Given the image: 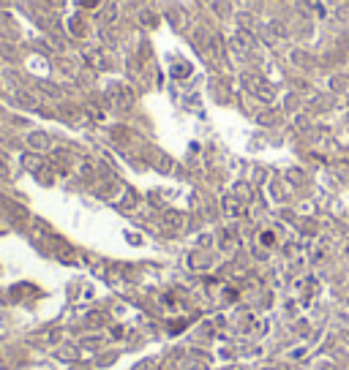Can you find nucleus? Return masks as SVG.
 I'll return each mask as SVG.
<instances>
[{"instance_id": "1a4fd4ad", "label": "nucleus", "mask_w": 349, "mask_h": 370, "mask_svg": "<svg viewBox=\"0 0 349 370\" xmlns=\"http://www.w3.org/2000/svg\"><path fill=\"white\" fill-rule=\"evenodd\" d=\"M98 6H101V0H82V8H95L98 11Z\"/></svg>"}, {"instance_id": "6e6552de", "label": "nucleus", "mask_w": 349, "mask_h": 370, "mask_svg": "<svg viewBox=\"0 0 349 370\" xmlns=\"http://www.w3.org/2000/svg\"><path fill=\"white\" fill-rule=\"evenodd\" d=\"M22 164H25V169L36 171V169H41V164H44V161L38 158V155H25V161H22Z\"/></svg>"}, {"instance_id": "423d86ee", "label": "nucleus", "mask_w": 349, "mask_h": 370, "mask_svg": "<svg viewBox=\"0 0 349 370\" xmlns=\"http://www.w3.org/2000/svg\"><path fill=\"white\" fill-rule=\"evenodd\" d=\"M235 41H240L243 44V47H256V38H254V35H251L249 33V30H237V33H235Z\"/></svg>"}, {"instance_id": "39448f33", "label": "nucleus", "mask_w": 349, "mask_h": 370, "mask_svg": "<svg viewBox=\"0 0 349 370\" xmlns=\"http://www.w3.org/2000/svg\"><path fill=\"white\" fill-rule=\"evenodd\" d=\"M224 212L226 215H240L243 212V204L237 201V196H226L224 199Z\"/></svg>"}, {"instance_id": "7ed1b4c3", "label": "nucleus", "mask_w": 349, "mask_h": 370, "mask_svg": "<svg viewBox=\"0 0 349 370\" xmlns=\"http://www.w3.org/2000/svg\"><path fill=\"white\" fill-rule=\"evenodd\" d=\"M28 144L33 147V150H47V147H49V136L41 134V131H36V134L28 136Z\"/></svg>"}, {"instance_id": "20e7f679", "label": "nucleus", "mask_w": 349, "mask_h": 370, "mask_svg": "<svg viewBox=\"0 0 349 370\" xmlns=\"http://www.w3.org/2000/svg\"><path fill=\"white\" fill-rule=\"evenodd\" d=\"M210 8H213V14H216V17H221V19H226V17L232 14V6L226 3V0H213V3H210Z\"/></svg>"}, {"instance_id": "f03ea898", "label": "nucleus", "mask_w": 349, "mask_h": 370, "mask_svg": "<svg viewBox=\"0 0 349 370\" xmlns=\"http://www.w3.org/2000/svg\"><path fill=\"white\" fill-rule=\"evenodd\" d=\"M115 17H118V3H115V0H107L104 8L98 11V22L109 25V22H115Z\"/></svg>"}, {"instance_id": "f257e3e1", "label": "nucleus", "mask_w": 349, "mask_h": 370, "mask_svg": "<svg viewBox=\"0 0 349 370\" xmlns=\"http://www.w3.org/2000/svg\"><path fill=\"white\" fill-rule=\"evenodd\" d=\"M68 33L77 35V38H85V35L90 33V30H88V22H85V17H71V19H68Z\"/></svg>"}, {"instance_id": "0eeeda50", "label": "nucleus", "mask_w": 349, "mask_h": 370, "mask_svg": "<svg viewBox=\"0 0 349 370\" xmlns=\"http://www.w3.org/2000/svg\"><path fill=\"white\" fill-rule=\"evenodd\" d=\"M139 22H145L148 28H156V22H159V17H156L150 8H145V11H139Z\"/></svg>"}]
</instances>
